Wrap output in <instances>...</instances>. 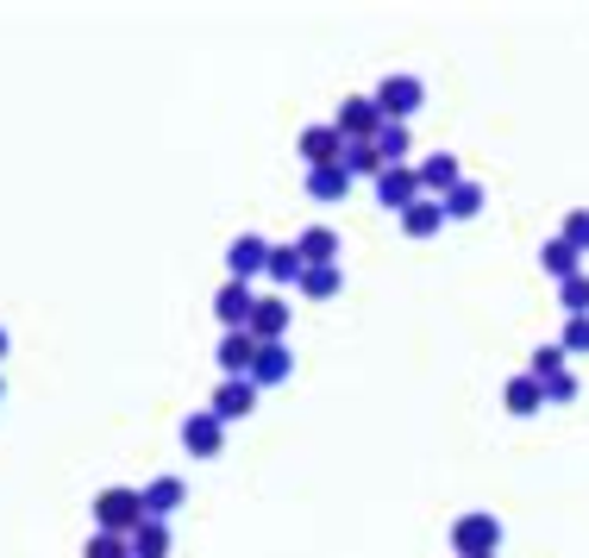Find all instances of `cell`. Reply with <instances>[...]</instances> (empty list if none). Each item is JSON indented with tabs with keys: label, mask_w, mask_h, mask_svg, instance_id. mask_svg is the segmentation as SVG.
Returning a JSON list of instances; mask_svg holds the SVG:
<instances>
[{
	"label": "cell",
	"mask_w": 589,
	"mask_h": 558,
	"mask_svg": "<svg viewBox=\"0 0 589 558\" xmlns=\"http://www.w3.org/2000/svg\"><path fill=\"white\" fill-rule=\"evenodd\" d=\"M559 302H564V314H589V270H577L570 282H559Z\"/></svg>",
	"instance_id": "f546056e"
},
{
	"label": "cell",
	"mask_w": 589,
	"mask_h": 558,
	"mask_svg": "<svg viewBox=\"0 0 589 558\" xmlns=\"http://www.w3.org/2000/svg\"><path fill=\"white\" fill-rule=\"evenodd\" d=\"M539 389H545V402H552V408L577 402V377H570V371H559V377H545V383H539Z\"/></svg>",
	"instance_id": "1f68e13d"
},
{
	"label": "cell",
	"mask_w": 589,
	"mask_h": 558,
	"mask_svg": "<svg viewBox=\"0 0 589 558\" xmlns=\"http://www.w3.org/2000/svg\"><path fill=\"white\" fill-rule=\"evenodd\" d=\"M564 357H589V314H570V320H564Z\"/></svg>",
	"instance_id": "f1b7e54d"
},
{
	"label": "cell",
	"mask_w": 589,
	"mask_h": 558,
	"mask_svg": "<svg viewBox=\"0 0 589 558\" xmlns=\"http://www.w3.org/2000/svg\"><path fill=\"white\" fill-rule=\"evenodd\" d=\"M302 270H308V264H302V252H295V245H270V257H263V277L277 282V289L302 282Z\"/></svg>",
	"instance_id": "d6986e66"
},
{
	"label": "cell",
	"mask_w": 589,
	"mask_h": 558,
	"mask_svg": "<svg viewBox=\"0 0 589 558\" xmlns=\"http://www.w3.org/2000/svg\"><path fill=\"white\" fill-rule=\"evenodd\" d=\"M182 446H188L195 458H220V446H226V421H220L213 408L188 414V421H182Z\"/></svg>",
	"instance_id": "8992f818"
},
{
	"label": "cell",
	"mask_w": 589,
	"mask_h": 558,
	"mask_svg": "<svg viewBox=\"0 0 589 558\" xmlns=\"http://www.w3.org/2000/svg\"><path fill=\"white\" fill-rule=\"evenodd\" d=\"M439 227H445V202H433V195H420V202L402 214V232H408V239H433Z\"/></svg>",
	"instance_id": "2e32d148"
},
{
	"label": "cell",
	"mask_w": 589,
	"mask_h": 558,
	"mask_svg": "<svg viewBox=\"0 0 589 558\" xmlns=\"http://www.w3.org/2000/svg\"><path fill=\"white\" fill-rule=\"evenodd\" d=\"M295 252H302V264H339V232L333 227H308L302 239H295Z\"/></svg>",
	"instance_id": "ac0fdd59"
},
{
	"label": "cell",
	"mask_w": 589,
	"mask_h": 558,
	"mask_svg": "<svg viewBox=\"0 0 589 558\" xmlns=\"http://www.w3.org/2000/svg\"><path fill=\"white\" fill-rule=\"evenodd\" d=\"M452 553L458 558H495L502 553V521L483 514V508H477V514H458V521H452Z\"/></svg>",
	"instance_id": "7a4b0ae2"
},
{
	"label": "cell",
	"mask_w": 589,
	"mask_h": 558,
	"mask_svg": "<svg viewBox=\"0 0 589 558\" xmlns=\"http://www.w3.org/2000/svg\"><path fill=\"white\" fill-rule=\"evenodd\" d=\"M295 377V352H289V339L282 345H257V357H251V383L257 389H277V383H289Z\"/></svg>",
	"instance_id": "7c38bea8"
},
{
	"label": "cell",
	"mask_w": 589,
	"mask_h": 558,
	"mask_svg": "<svg viewBox=\"0 0 589 558\" xmlns=\"http://www.w3.org/2000/svg\"><path fill=\"white\" fill-rule=\"evenodd\" d=\"M132 558H170V521H145V527H132Z\"/></svg>",
	"instance_id": "44dd1931"
},
{
	"label": "cell",
	"mask_w": 589,
	"mask_h": 558,
	"mask_svg": "<svg viewBox=\"0 0 589 558\" xmlns=\"http://www.w3.org/2000/svg\"><path fill=\"white\" fill-rule=\"evenodd\" d=\"M383 170H389V163L377 157V145H345V177H352V182H358V177L377 182Z\"/></svg>",
	"instance_id": "484cf974"
},
{
	"label": "cell",
	"mask_w": 589,
	"mask_h": 558,
	"mask_svg": "<svg viewBox=\"0 0 589 558\" xmlns=\"http://www.w3.org/2000/svg\"><path fill=\"white\" fill-rule=\"evenodd\" d=\"M0 357H7V332H0Z\"/></svg>",
	"instance_id": "d6a6232c"
},
{
	"label": "cell",
	"mask_w": 589,
	"mask_h": 558,
	"mask_svg": "<svg viewBox=\"0 0 589 558\" xmlns=\"http://www.w3.org/2000/svg\"><path fill=\"white\" fill-rule=\"evenodd\" d=\"M207 408H213V414L232 427V421H245V414L257 408V383L251 377H226L220 389H213V402H207Z\"/></svg>",
	"instance_id": "30bf717a"
},
{
	"label": "cell",
	"mask_w": 589,
	"mask_h": 558,
	"mask_svg": "<svg viewBox=\"0 0 589 558\" xmlns=\"http://www.w3.org/2000/svg\"><path fill=\"white\" fill-rule=\"evenodd\" d=\"M539 270H545V277H559V282H570L577 270H584V264H577V252H570L564 239H545V252H539Z\"/></svg>",
	"instance_id": "603a6c76"
},
{
	"label": "cell",
	"mask_w": 589,
	"mask_h": 558,
	"mask_svg": "<svg viewBox=\"0 0 589 558\" xmlns=\"http://www.w3.org/2000/svg\"><path fill=\"white\" fill-rule=\"evenodd\" d=\"M527 364H533V371H527V377H533V383L559 377V371H564V345H539V352L527 357Z\"/></svg>",
	"instance_id": "4dcf8cb0"
},
{
	"label": "cell",
	"mask_w": 589,
	"mask_h": 558,
	"mask_svg": "<svg viewBox=\"0 0 589 558\" xmlns=\"http://www.w3.org/2000/svg\"><path fill=\"white\" fill-rule=\"evenodd\" d=\"M564 245H570V252L584 257L589 252V207H570V214H564V232H559Z\"/></svg>",
	"instance_id": "83f0119b"
},
{
	"label": "cell",
	"mask_w": 589,
	"mask_h": 558,
	"mask_svg": "<svg viewBox=\"0 0 589 558\" xmlns=\"http://www.w3.org/2000/svg\"><path fill=\"white\" fill-rule=\"evenodd\" d=\"M308 302H333L339 289H345V264H308L302 270V282H295Z\"/></svg>",
	"instance_id": "9a60e30c"
},
{
	"label": "cell",
	"mask_w": 589,
	"mask_h": 558,
	"mask_svg": "<svg viewBox=\"0 0 589 558\" xmlns=\"http://www.w3.org/2000/svg\"><path fill=\"white\" fill-rule=\"evenodd\" d=\"M333 126H339V138H345V145H370V138L389 126V120H383V107H377V95H352V101L339 107Z\"/></svg>",
	"instance_id": "3957f363"
},
{
	"label": "cell",
	"mask_w": 589,
	"mask_h": 558,
	"mask_svg": "<svg viewBox=\"0 0 589 558\" xmlns=\"http://www.w3.org/2000/svg\"><path fill=\"white\" fill-rule=\"evenodd\" d=\"M263 257H270V239H263V232H238V239L226 245V270H232V282L263 277Z\"/></svg>",
	"instance_id": "52a82bcc"
},
{
	"label": "cell",
	"mask_w": 589,
	"mask_h": 558,
	"mask_svg": "<svg viewBox=\"0 0 589 558\" xmlns=\"http://www.w3.org/2000/svg\"><path fill=\"white\" fill-rule=\"evenodd\" d=\"M308 195H314V202H345V195H352L345 163H333V170H308Z\"/></svg>",
	"instance_id": "ffe728a7"
},
{
	"label": "cell",
	"mask_w": 589,
	"mask_h": 558,
	"mask_svg": "<svg viewBox=\"0 0 589 558\" xmlns=\"http://www.w3.org/2000/svg\"><path fill=\"white\" fill-rule=\"evenodd\" d=\"M477 214H483V182H458L445 195V220H477Z\"/></svg>",
	"instance_id": "d4e9b609"
},
{
	"label": "cell",
	"mask_w": 589,
	"mask_h": 558,
	"mask_svg": "<svg viewBox=\"0 0 589 558\" xmlns=\"http://www.w3.org/2000/svg\"><path fill=\"white\" fill-rule=\"evenodd\" d=\"M251 307H257V295H251V282H220V295H213V314H220V327L226 332H245L251 327Z\"/></svg>",
	"instance_id": "ba28073f"
},
{
	"label": "cell",
	"mask_w": 589,
	"mask_h": 558,
	"mask_svg": "<svg viewBox=\"0 0 589 558\" xmlns=\"http://www.w3.org/2000/svg\"><path fill=\"white\" fill-rule=\"evenodd\" d=\"M370 145H377V157H383V163H408V151H414V132L389 120V126L377 132V138H370Z\"/></svg>",
	"instance_id": "cb8c5ba5"
},
{
	"label": "cell",
	"mask_w": 589,
	"mask_h": 558,
	"mask_svg": "<svg viewBox=\"0 0 589 558\" xmlns=\"http://www.w3.org/2000/svg\"><path fill=\"white\" fill-rule=\"evenodd\" d=\"M302 157H308V170H333V163H345V138H339V126H308L302 132Z\"/></svg>",
	"instance_id": "5bb4252c"
},
{
	"label": "cell",
	"mask_w": 589,
	"mask_h": 558,
	"mask_svg": "<svg viewBox=\"0 0 589 558\" xmlns=\"http://www.w3.org/2000/svg\"><path fill=\"white\" fill-rule=\"evenodd\" d=\"M138 496H145V521H170V514L188 502V483L182 477H151Z\"/></svg>",
	"instance_id": "4fadbf2b"
},
{
	"label": "cell",
	"mask_w": 589,
	"mask_h": 558,
	"mask_svg": "<svg viewBox=\"0 0 589 558\" xmlns=\"http://www.w3.org/2000/svg\"><path fill=\"white\" fill-rule=\"evenodd\" d=\"M289 327H295V307H289V295H257L251 327H245L257 345H282V339H289Z\"/></svg>",
	"instance_id": "5b68a950"
},
{
	"label": "cell",
	"mask_w": 589,
	"mask_h": 558,
	"mask_svg": "<svg viewBox=\"0 0 589 558\" xmlns=\"http://www.w3.org/2000/svg\"><path fill=\"white\" fill-rule=\"evenodd\" d=\"M377 107H383V120L408 126V113L427 107V82H420V76H389L383 88H377Z\"/></svg>",
	"instance_id": "277c9868"
},
{
	"label": "cell",
	"mask_w": 589,
	"mask_h": 558,
	"mask_svg": "<svg viewBox=\"0 0 589 558\" xmlns=\"http://www.w3.org/2000/svg\"><path fill=\"white\" fill-rule=\"evenodd\" d=\"M0 396H7V383H0Z\"/></svg>",
	"instance_id": "836d02e7"
},
{
	"label": "cell",
	"mask_w": 589,
	"mask_h": 558,
	"mask_svg": "<svg viewBox=\"0 0 589 558\" xmlns=\"http://www.w3.org/2000/svg\"><path fill=\"white\" fill-rule=\"evenodd\" d=\"M377 202L395 207V214H408L420 202V177H414V163H389L383 177H377Z\"/></svg>",
	"instance_id": "9c48e42d"
},
{
	"label": "cell",
	"mask_w": 589,
	"mask_h": 558,
	"mask_svg": "<svg viewBox=\"0 0 589 558\" xmlns=\"http://www.w3.org/2000/svg\"><path fill=\"white\" fill-rule=\"evenodd\" d=\"M502 402H508V414H539V408H545V389H539L533 377H508Z\"/></svg>",
	"instance_id": "7402d4cb"
},
{
	"label": "cell",
	"mask_w": 589,
	"mask_h": 558,
	"mask_svg": "<svg viewBox=\"0 0 589 558\" xmlns=\"http://www.w3.org/2000/svg\"><path fill=\"white\" fill-rule=\"evenodd\" d=\"M145 527V496L138 489H126V483H113V489H101L95 496V533H126Z\"/></svg>",
	"instance_id": "6da1fadb"
},
{
	"label": "cell",
	"mask_w": 589,
	"mask_h": 558,
	"mask_svg": "<svg viewBox=\"0 0 589 558\" xmlns=\"http://www.w3.org/2000/svg\"><path fill=\"white\" fill-rule=\"evenodd\" d=\"M414 177H420V195L445 202V195H452V189L464 182V170H458V157H452V151H433L427 163H420V170H414Z\"/></svg>",
	"instance_id": "8fae6325"
},
{
	"label": "cell",
	"mask_w": 589,
	"mask_h": 558,
	"mask_svg": "<svg viewBox=\"0 0 589 558\" xmlns=\"http://www.w3.org/2000/svg\"><path fill=\"white\" fill-rule=\"evenodd\" d=\"M251 357H257L251 332H226V339H220V371H226V377H251Z\"/></svg>",
	"instance_id": "e0dca14e"
},
{
	"label": "cell",
	"mask_w": 589,
	"mask_h": 558,
	"mask_svg": "<svg viewBox=\"0 0 589 558\" xmlns=\"http://www.w3.org/2000/svg\"><path fill=\"white\" fill-rule=\"evenodd\" d=\"M82 558H132V539L126 533H88Z\"/></svg>",
	"instance_id": "4316f807"
}]
</instances>
